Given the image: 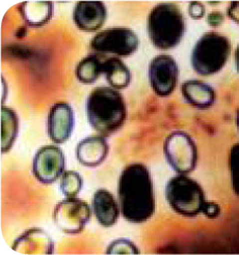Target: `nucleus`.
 <instances>
[{"mask_svg":"<svg viewBox=\"0 0 239 255\" xmlns=\"http://www.w3.org/2000/svg\"><path fill=\"white\" fill-rule=\"evenodd\" d=\"M118 197L125 220L141 224L152 218L156 210L154 185L145 164L132 163L123 169L118 184Z\"/></svg>","mask_w":239,"mask_h":255,"instance_id":"1","label":"nucleus"},{"mask_svg":"<svg viewBox=\"0 0 239 255\" xmlns=\"http://www.w3.org/2000/svg\"><path fill=\"white\" fill-rule=\"evenodd\" d=\"M85 109L93 129L104 137L117 133L127 119L124 97L112 87L94 88L86 99Z\"/></svg>","mask_w":239,"mask_h":255,"instance_id":"2","label":"nucleus"},{"mask_svg":"<svg viewBox=\"0 0 239 255\" xmlns=\"http://www.w3.org/2000/svg\"><path fill=\"white\" fill-rule=\"evenodd\" d=\"M147 29L150 41L155 48L170 50L177 47L186 31L183 12L175 3H159L148 15Z\"/></svg>","mask_w":239,"mask_h":255,"instance_id":"3","label":"nucleus"},{"mask_svg":"<svg viewBox=\"0 0 239 255\" xmlns=\"http://www.w3.org/2000/svg\"><path fill=\"white\" fill-rule=\"evenodd\" d=\"M231 48L227 36L215 31L204 33L193 49L191 57L193 69L205 77L218 74L227 63Z\"/></svg>","mask_w":239,"mask_h":255,"instance_id":"4","label":"nucleus"},{"mask_svg":"<svg viewBox=\"0 0 239 255\" xmlns=\"http://www.w3.org/2000/svg\"><path fill=\"white\" fill-rule=\"evenodd\" d=\"M165 194L170 207L184 217L198 216L206 202L203 188L185 174L172 177L167 183Z\"/></svg>","mask_w":239,"mask_h":255,"instance_id":"5","label":"nucleus"},{"mask_svg":"<svg viewBox=\"0 0 239 255\" xmlns=\"http://www.w3.org/2000/svg\"><path fill=\"white\" fill-rule=\"evenodd\" d=\"M163 152L170 166L178 174L195 170L198 162V148L194 139L183 131L171 133L163 144Z\"/></svg>","mask_w":239,"mask_h":255,"instance_id":"6","label":"nucleus"},{"mask_svg":"<svg viewBox=\"0 0 239 255\" xmlns=\"http://www.w3.org/2000/svg\"><path fill=\"white\" fill-rule=\"evenodd\" d=\"M140 47V39L130 28L112 27L98 32L91 41L97 53L115 54L121 57L132 55Z\"/></svg>","mask_w":239,"mask_h":255,"instance_id":"7","label":"nucleus"},{"mask_svg":"<svg viewBox=\"0 0 239 255\" xmlns=\"http://www.w3.org/2000/svg\"><path fill=\"white\" fill-rule=\"evenodd\" d=\"M92 210L87 202L76 197H67L55 206L53 222L60 232L76 235L81 233L91 220Z\"/></svg>","mask_w":239,"mask_h":255,"instance_id":"8","label":"nucleus"},{"mask_svg":"<svg viewBox=\"0 0 239 255\" xmlns=\"http://www.w3.org/2000/svg\"><path fill=\"white\" fill-rule=\"evenodd\" d=\"M148 76L153 92L159 97H168L177 86L179 67L173 56L160 54L151 60Z\"/></svg>","mask_w":239,"mask_h":255,"instance_id":"9","label":"nucleus"},{"mask_svg":"<svg viewBox=\"0 0 239 255\" xmlns=\"http://www.w3.org/2000/svg\"><path fill=\"white\" fill-rule=\"evenodd\" d=\"M66 158L56 145L42 146L35 152L32 173L37 181L45 185L55 183L66 170Z\"/></svg>","mask_w":239,"mask_h":255,"instance_id":"10","label":"nucleus"},{"mask_svg":"<svg viewBox=\"0 0 239 255\" xmlns=\"http://www.w3.org/2000/svg\"><path fill=\"white\" fill-rule=\"evenodd\" d=\"M75 124L74 111L66 102H58L50 108L47 120V131L50 139L56 144L68 141Z\"/></svg>","mask_w":239,"mask_h":255,"instance_id":"11","label":"nucleus"},{"mask_svg":"<svg viewBox=\"0 0 239 255\" xmlns=\"http://www.w3.org/2000/svg\"><path fill=\"white\" fill-rule=\"evenodd\" d=\"M106 18L107 9L102 1H79L73 11L75 25L86 32L97 31L101 28Z\"/></svg>","mask_w":239,"mask_h":255,"instance_id":"12","label":"nucleus"},{"mask_svg":"<svg viewBox=\"0 0 239 255\" xmlns=\"http://www.w3.org/2000/svg\"><path fill=\"white\" fill-rule=\"evenodd\" d=\"M109 145L104 136L94 135L82 139L76 146V158L85 167H97L108 156Z\"/></svg>","mask_w":239,"mask_h":255,"instance_id":"13","label":"nucleus"},{"mask_svg":"<svg viewBox=\"0 0 239 255\" xmlns=\"http://www.w3.org/2000/svg\"><path fill=\"white\" fill-rule=\"evenodd\" d=\"M54 243L41 228H30L12 244V249L24 254H52Z\"/></svg>","mask_w":239,"mask_h":255,"instance_id":"14","label":"nucleus"},{"mask_svg":"<svg viewBox=\"0 0 239 255\" xmlns=\"http://www.w3.org/2000/svg\"><path fill=\"white\" fill-rule=\"evenodd\" d=\"M92 209L98 222L104 227H110L118 222L121 213L120 205L115 196L105 189H99L94 193Z\"/></svg>","mask_w":239,"mask_h":255,"instance_id":"15","label":"nucleus"},{"mask_svg":"<svg viewBox=\"0 0 239 255\" xmlns=\"http://www.w3.org/2000/svg\"><path fill=\"white\" fill-rule=\"evenodd\" d=\"M181 94L188 104L206 109L216 103L217 94L212 86L200 80H187L181 85Z\"/></svg>","mask_w":239,"mask_h":255,"instance_id":"16","label":"nucleus"},{"mask_svg":"<svg viewBox=\"0 0 239 255\" xmlns=\"http://www.w3.org/2000/svg\"><path fill=\"white\" fill-rule=\"evenodd\" d=\"M21 17L27 25L39 27L47 24L53 16L51 1H25L19 5Z\"/></svg>","mask_w":239,"mask_h":255,"instance_id":"17","label":"nucleus"},{"mask_svg":"<svg viewBox=\"0 0 239 255\" xmlns=\"http://www.w3.org/2000/svg\"><path fill=\"white\" fill-rule=\"evenodd\" d=\"M103 73L110 87L124 89L131 83V72L129 68L118 57H109L103 61Z\"/></svg>","mask_w":239,"mask_h":255,"instance_id":"18","label":"nucleus"},{"mask_svg":"<svg viewBox=\"0 0 239 255\" xmlns=\"http://www.w3.org/2000/svg\"><path fill=\"white\" fill-rule=\"evenodd\" d=\"M19 133V118L15 110L1 106V152L9 151Z\"/></svg>","mask_w":239,"mask_h":255,"instance_id":"19","label":"nucleus"},{"mask_svg":"<svg viewBox=\"0 0 239 255\" xmlns=\"http://www.w3.org/2000/svg\"><path fill=\"white\" fill-rule=\"evenodd\" d=\"M103 73V61H101L97 55H89L84 57L75 70V75L79 82L83 84L95 83L100 75Z\"/></svg>","mask_w":239,"mask_h":255,"instance_id":"20","label":"nucleus"},{"mask_svg":"<svg viewBox=\"0 0 239 255\" xmlns=\"http://www.w3.org/2000/svg\"><path fill=\"white\" fill-rule=\"evenodd\" d=\"M83 187L81 175L73 170H67L60 176V191L66 197H76Z\"/></svg>","mask_w":239,"mask_h":255,"instance_id":"21","label":"nucleus"},{"mask_svg":"<svg viewBox=\"0 0 239 255\" xmlns=\"http://www.w3.org/2000/svg\"><path fill=\"white\" fill-rule=\"evenodd\" d=\"M229 169L232 189L235 195L239 197V143H236L231 147L229 154Z\"/></svg>","mask_w":239,"mask_h":255,"instance_id":"22","label":"nucleus"},{"mask_svg":"<svg viewBox=\"0 0 239 255\" xmlns=\"http://www.w3.org/2000/svg\"><path fill=\"white\" fill-rule=\"evenodd\" d=\"M107 254H138L140 250L136 245L127 239H119L111 242L106 249Z\"/></svg>","mask_w":239,"mask_h":255,"instance_id":"23","label":"nucleus"},{"mask_svg":"<svg viewBox=\"0 0 239 255\" xmlns=\"http://www.w3.org/2000/svg\"><path fill=\"white\" fill-rule=\"evenodd\" d=\"M188 15L194 20H200L205 17L206 9L202 2L192 1L188 5Z\"/></svg>","mask_w":239,"mask_h":255,"instance_id":"24","label":"nucleus"},{"mask_svg":"<svg viewBox=\"0 0 239 255\" xmlns=\"http://www.w3.org/2000/svg\"><path fill=\"white\" fill-rule=\"evenodd\" d=\"M202 214H204L207 218H210V219L218 218L221 214V207L216 202L206 200L202 210Z\"/></svg>","mask_w":239,"mask_h":255,"instance_id":"25","label":"nucleus"},{"mask_svg":"<svg viewBox=\"0 0 239 255\" xmlns=\"http://www.w3.org/2000/svg\"><path fill=\"white\" fill-rule=\"evenodd\" d=\"M206 21L211 27H219L225 22V15L222 11H211L207 15Z\"/></svg>","mask_w":239,"mask_h":255,"instance_id":"26","label":"nucleus"},{"mask_svg":"<svg viewBox=\"0 0 239 255\" xmlns=\"http://www.w3.org/2000/svg\"><path fill=\"white\" fill-rule=\"evenodd\" d=\"M227 16L239 25V1H233L227 8Z\"/></svg>","mask_w":239,"mask_h":255,"instance_id":"27","label":"nucleus"},{"mask_svg":"<svg viewBox=\"0 0 239 255\" xmlns=\"http://www.w3.org/2000/svg\"><path fill=\"white\" fill-rule=\"evenodd\" d=\"M235 63H236V69H237V72L239 73V44L236 48V51H235Z\"/></svg>","mask_w":239,"mask_h":255,"instance_id":"28","label":"nucleus"},{"mask_svg":"<svg viewBox=\"0 0 239 255\" xmlns=\"http://www.w3.org/2000/svg\"><path fill=\"white\" fill-rule=\"evenodd\" d=\"M236 125H237V129L239 131V109L237 110V113H236Z\"/></svg>","mask_w":239,"mask_h":255,"instance_id":"29","label":"nucleus"}]
</instances>
